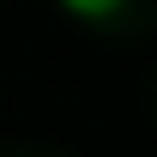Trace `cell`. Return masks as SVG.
I'll list each match as a JSON object with an SVG mask.
<instances>
[{
    "label": "cell",
    "instance_id": "1",
    "mask_svg": "<svg viewBox=\"0 0 157 157\" xmlns=\"http://www.w3.org/2000/svg\"><path fill=\"white\" fill-rule=\"evenodd\" d=\"M73 18H85V24H97V18H115L121 12V0H60Z\"/></svg>",
    "mask_w": 157,
    "mask_h": 157
}]
</instances>
